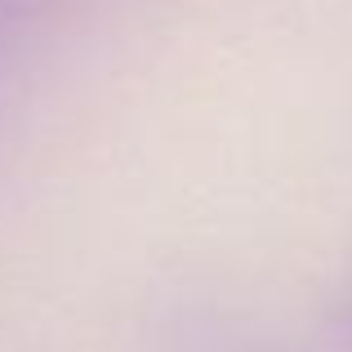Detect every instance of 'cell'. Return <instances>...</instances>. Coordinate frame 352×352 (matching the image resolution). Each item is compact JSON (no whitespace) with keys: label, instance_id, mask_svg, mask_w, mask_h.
Returning <instances> with one entry per match:
<instances>
[{"label":"cell","instance_id":"cell-1","mask_svg":"<svg viewBox=\"0 0 352 352\" xmlns=\"http://www.w3.org/2000/svg\"><path fill=\"white\" fill-rule=\"evenodd\" d=\"M339 330H344V339L352 344V290L344 294V303H339Z\"/></svg>","mask_w":352,"mask_h":352},{"label":"cell","instance_id":"cell-3","mask_svg":"<svg viewBox=\"0 0 352 352\" xmlns=\"http://www.w3.org/2000/svg\"><path fill=\"white\" fill-rule=\"evenodd\" d=\"M5 5H14V0H0V9H5Z\"/></svg>","mask_w":352,"mask_h":352},{"label":"cell","instance_id":"cell-2","mask_svg":"<svg viewBox=\"0 0 352 352\" xmlns=\"http://www.w3.org/2000/svg\"><path fill=\"white\" fill-rule=\"evenodd\" d=\"M206 352H250V348H228V344H206Z\"/></svg>","mask_w":352,"mask_h":352}]
</instances>
